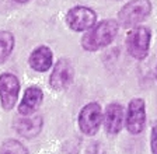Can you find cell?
Here are the masks:
<instances>
[{
    "label": "cell",
    "mask_w": 157,
    "mask_h": 154,
    "mask_svg": "<svg viewBox=\"0 0 157 154\" xmlns=\"http://www.w3.org/2000/svg\"><path fill=\"white\" fill-rule=\"evenodd\" d=\"M44 101V91L38 85H31L24 91L23 100L18 104V114L21 116L34 115Z\"/></svg>",
    "instance_id": "30bf717a"
},
{
    "label": "cell",
    "mask_w": 157,
    "mask_h": 154,
    "mask_svg": "<svg viewBox=\"0 0 157 154\" xmlns=\"http://www.w3.org/2000/svg\"><path fill=\"white\" fill-rule=\"evenodd\" d=\"M125 114H126V111H125L124 105H121L119 102H111L107 105L102 122H104L105 130L108 134L115 136L124 129Z\"/></svg>",
    "instance_id": "9c48e42d"
},
{
    "label": "cell",
    "mask_w": 157,
    "mask_h": 154,
    "mask_svg": "<svg viewBox=\"0 0 157 154\" xmlns=\"http://www.w3.org/2000/svg\"><path fill=\"white\" fill-rule=\"evenodd\" d=\"M29 67L35 72L45 73L53 66V53L51 48L46 45L36 46L33 52L29 53L28 58Z\"/></svg>",
    "instance_id": "8fae6325"
},
{
    "label": "cell",
    "mask_w": 157,
    "mask_h": 154,
    "mask_svg": "<svg viewBox=\"0 0 157 154\" xmlns=\"http://www.w3.org/2000/svg\"><path fill=\"white\" fill-rule=\"evenodd\" d=\"M14 45H16V38H14L13 32L6 30L0 31V65L4 63L11 56Z\"/></svg>",
    "instance_id": "4fadbf2b"
},
{
    "label": "cell",
    "mask_w": 157,
    "mask_h": 154,
    "mask_svg": "<svg viewBox=\"0 0 157 154\" xmlns=\"http://www.w3.org/2000/svg\"><path fill=\"white\" fill-rule=\"evenodd\" d=\"M16 3H20V4H25V3H28V2H31V0H14Z\"/></svg>",
    "instance_id": "2e32d148"
},
{
    "label": "cell",
    "mask_w": 157,
    "mask_h": 154,
    "mask_svg": "<svg viewBox=\"0 0 157 154\" xmlns=\"http://www.w3.org/2000/svg\"><path fill=\"white\" fill-rule=\"evenodd\" d=\"M42 125L44 121L39 115H29V116L17 118L14 121V130L23 137L31 139L38 136L39 132L42 130Z\"/></svg>",
    "instance_id": "7c38bea8"
},
{
    "label": "cell",
    "mask_w": 157,
    "mask_h": 154,
    "mask_svg": "<svg viewBox=\"0 0 157 154\" xmlns=\"http://www.w3.org/2000/svg\"><path fill=\"white\" fill-rule=\"evenodd\" d=\"M102 119H104V112L101 105L98 102H88L78 112L77 123L83 134L94 136L101 128Z\"/></svg>",
    "instance_id": "277c9868"
},
{
    "label": "cell",
    "mask_w": 157,
    "mask_h": 154,
    "mask_svg": "<svg viewBox=\"0 0 157 154\" xmlns=\"http://www.w3.org/2000/svg\"><path fill=\"white\" fill-rule=\"evenodd\" d=\"M151 14L150 0H129L118 13V23L124 27H137Z\"/></svg>",
    "instance_id": "7a4b0ae2"
},
{
    "label": "cell",
    "mask_w": 157,
    "mask_h": 154,
    "mask_svg": "<svg viewBox=\"0 0 157 154\" xmlns=\"http://www.w3.org/2000/svg\"><path fill=\"white\" fill-rule=\"evenodd\" d=\"M156 79H157V65H156Z\"/></svg>",
    "instance_id": "e0dca14e"
},
{
    "label": "cell",
    "mask_w": 157,
    "mask_h": 154,
    "mask_svg": "<svg viewBox=\"0 0 157 154\" xmlns=\"http://www.w3.org/2000/svg\"><path fill=\"white\" fill-rule=\"evenodd\" d=\"M150 148H151V154H157V121H154L153 125H151Z\"/></svg>",
    "instance_id": "9a60e30c"
},
{
    "label": "cell",
    "mask_w": 157,
    "mask_h": 154,
    "mask_svg": "<svg viewBox=\"0 0 157 154\" xmlns=\"http://www.w3.org/2000/svg\"><path fill=\"white\" fill-rule=\"evenodd\" d=\"M0 154H29L27 147L16 139H7L0 146Z\"/></svg>",
    "instance_id": "5bb4252c"
},
{
    "label": "cell",
    "mask_w": 157,
    "mask_h": 154,
    "mask_svg": "<svg viewBox=\"0 0 157 154\" xmlns=\"http://www.w3.org/2000/svg\"><path fill=\"white\" fill-rule=\"evenodd\" d=\"M73 77H75V69L72 62L66 58H62L53 65L52 73L49 77V85L55 91H63L72 84Z\"/></svg>",
    "instance_id": "ba28073f"
},
{
    "label": "cell",
    "mask_w": 157,
    "mask_h": 154,
    "mask_svg": "<svg viewBox=\"0 0 157 154\" xmlns=\"http://www.w3.org/2000/svg\"><path fill=\"white\" fill-rule=\"evenodd\" d=\"M97 23V14L87 6H75L66 13V24L75 32H86Z\"/></svg>",
    "instance_id": "8992f818"
},
{
    "label": "cell",
    "mask_w": 157,
    "mask_h": 154,
    "mask_svg": "<svg viewBox=\"0 0 157 154\" xmlns=\"http://www.w3.org/2000/svg\"><path fill=\"white\" fill-rule=\"evenodd\" d=\"M126 51L136 60H143L147 58L151 43V31L143 25L133 27L126 35Z\"/></svg>",
    "instance_id": "3957f363"
},
{
    "label": "cell",
    "mask_w": 157,
    "mask_h": 154,
    "mask_svg": "<svg viewBox=\"0 0 157 154\" xmlns=\"http://www.w3.org/2000/svg\"><path fill=\"white\" fill-rule=\"evenodd\" d=\"M146 101L143 98H132L125 114V128L131 134H140L146 128Z\"/></svg>",
    "instance_id": "5b68a950"
},
{
    "label": "cell",
    "mask_w": 157,
    "mask_h": 154,
    "mask_svg": "<svg viewBox=\"0 0 157 154\" xmlns=\"http://www.w3.org/2000/svg\"><path fill=\"white\" fill-rule=\"evenodd\" d=\"M20 95V81L13 73L0 74V104L4 111H11L16 107Z\"/></svg>",
    "instance_id": "52a82bcc"
},
{
    "label": "cell",
    "mask_w": 157,
    "mask_h": 154,
    "mask_svg": "<svg viewBox=\"0 0 157 154\" xmlns=\"http://www.w3.org/2000/svg\"><path fill=\"white\" fill-rule=\"evenodd\" d=\"M119 31V23L117 20L105 18L95 23L82 36V48L87 52H97L108 46L117 38Z\"/></svg>",
    "instance_id": "6da1fadb"
}]
</instances>
